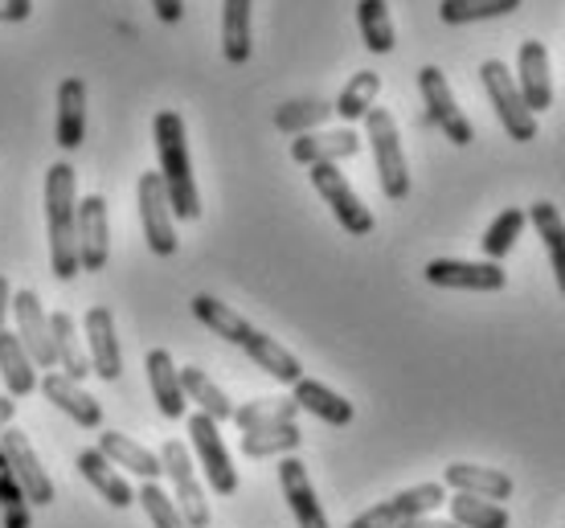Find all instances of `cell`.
<instances>
[{"label":"cell","instance_id":"8","mask_svg":"<svg viewBox=\"0 0 565 528\" xmlns=\"http://www.w3.org/2000/svg\"><path fill=\"white\" fill-rule=\"evenodd\" d=\"M189 439H193V451H198V467L205 472V484H210L217 496H234V492H238V472H234V463H230L226 439H222L217 422L205 414H193L189 418Z\"/></svg>","mask_w":565,"mask_h":528},{"label":"cell","instance_id":"13","mask_svg":"<svg viewBox=\"0 0 565 528\" xmlns=\"http://www.w3.org/2000/svg\"><path fill=\"white\" fill-rule=\"evenodd\" d=\"M13 315H17V341L25 344L29 360L38 369H54L57 357H54V336H50V315H45L33 287L13 295Z\"/></svg>","mask_w":565,"mask_h":528},{"label":"cell","instance_id":"4","mask_svg":"<svg viewBox=\"0 0 565 528\" xmlns=\"http://www.w3.org/2000/svg\"><path fill=\"white\" fill-rule=\"evenodd\" d=\"M480 78H483L488 99H492V107H495V119L504 123V131H509L512 140L516 143L537 140V115L524 107L521 90H516V78L509 74V66L495 62V57H488V62L480 66Z\"/></svg>","mask_w":565,"mask_h":528},{"label":"cell","instance_id":"6","mask_svg":"<svg viewBox=\"0 0 565 528\" xmlns=\"http://www.w3.org/2000/svg\"><path fill=\"white\" fill-rule=\"evenodd\" d=\"M311 185H316V193L328 201V209H332V217L340 222L344 234H353V238L373 234V214H369V205L356 197V188L349 185V176H344L337 164H311Z\"/></svg>","mask_w":565,"mask_h":528},{"label":"cell","instance_id":"16","mask_svg":"<svg viewBox=\"0 0 565 528\" xmlns=\"http://www.w3.org/2000/svg\"><path fill=\"white\" fill-rule=\"evenodd\" d=\"M516 90H521L524 107L533 115L550 111L553 107V78H550V50L541 42H521L516 54Z\"/></svg>","mask_w":565,"mask_h":528},{"label":"cell","instance_id":"15","mask_svg":"<svg viewBox=\"0 0 565 528\" xmlns=\"http://www.w3.org/2000/svg\"><path fill=\"white\" fill-rule=\"evenodd\" d=\"M86 328V357H90V373L99 381H119L124 373V348L115 341V320L107 308H90L83 320Z\"/></svg>","mask_w":565,"mask_h":528},{"label":"cell","instance_id":"19","mask_svg":"<svg viewBox=\"0 0 565 528\" xmlns=\"http://www.w3.org/2000/svg\"><path fill=\"white\" fill-rule=\"evenodd\" d=\"M361 152V136L353 128L340 131H308V136H296L291 143V160L296 164H340Z\"/></svg>","mask_w":565,"mask_h":528},{"label":"cell","instance_id":"31","mask_svg":"<svg viewBox=\"0 0 565 528\" xmlns=\"http://www.w3.org/2000/svg\"><path fill=\"white\" fill-rule=\"evenodd\" d=\"M193 315H198L201 324L213 332V336H222V341H230V344H246L250 341V332H255V324L250 320H242L230 303H222V300H213V295H193Z\"/></svg>","mask_w":565,"mask_h":528},{"label":"cell","instance_id":"21","mask_svg":"<svg viewBox=\"0 0 565 528\" xmlns=\"http://www.w3.org/2000/svg\"><path fill=\"white\" fill-rule=\"evenodd\" d=\"M83 136H86V83L83 78H62V86H57L54 143L62 152H74V148H83Z\"/></svg>","mask_w":565,"mask_h":528},{"label":"cell","instance_id":"35","mask_svg":"<svg viewBox=\"0 0 565 528\" xmlns=\"http://www.w3.org/2000/svg\"><path fill=\"white\" fill-rule=\"evenodd\" d=\"M299 443H303V434H299L296 422H282V427L246 430V434H242V455H246V459L296 455Z\"/></svg>","mask_w":565,"mask_h":528},{"label":"cell","instance_id":"14","mask_svg":"<svg viewBox=\"0 0 565 528\" xmlns=\"http://www.w3.org/2000/svg\"><path fill=\"white\" fill-rule=\"evenodd\" d=\"M426 283L447 287V291H500L509 274L500 262H459V258H430L426 262Z\"/></svg>","mask_w":565,"mask_h":528},{"label":"cell","instance_id":"37","mask_svg":"<svg viewBox=\"0 0 565 528\" xmlns=\"http://www.w3.org/2000/svg\"><path fill=\"white\" fill-rule=\"evenodd\" d=\"M451 520L459 528H509V513H504V504H492V500H480V496H459L455 492L451 500Z\"/></svg>","mask_w":565,"mask_h":528},{"label":"cell","instance_id":"27","mask_svg":"<svg viewBox=\"0 0 565 528\" xmlns=\"http://www.w3.org/2000/svg\"><path fill=\"white\" fill-rule=\"evenodd\" d=\"M50 336H54V357L57 365L66 369L71 381L83 386L86 377H90V357H86L83 341H78V328H74L71 312H54L50 315Z\"/></svg>","mask_w":565,"mask_h":528},{"label":"cell","instance_id":"42","mask_svg":"<svg viewBox=\"0 0 565 528\" xmlns=\"http://www.w3.org/2000/svg\"><path fill=\"white\" fill-rule=\"evenodd\" d=\"M136 504H140L143 513H148L152 528H189V525H184L181 508H177V500H172V496L160 484H143L140 492H136Z\"/></svg>","mask_w":565,"mask_h":528},{"label":"cell","instance_id":"24","mask_svg":"<svg viewBox=\"0 0 565 528\" xmlns=\"http://www.w3.org/2000/svg\"><path fill=\"white\" fill-rule=\"evenodd\" d=\"M78 472H83L86 484L95 487V492H99L111 508H131V504H136V492H131V484L115 472L107 459H103L99 446H86V451H78Z\"/></svg>","mask_w":565,"mask_h":528},{"label":"cell","instance_id":"17","mask_svg":"<svg viewBox=\"0 0 565 528\" xmlns=\"http://www.w3.org/2000/svg\"><path fill=\"white\" fill-rule=\"evenodd\" d=\"M279 484H282L287 504H291V513H296L299 528H328V516H324V508H320V500H316V487H311V479H308V467H303L296 455H282Z\"/></svg>","mask_w":565,"mask_h":528},{"label":"cell","instance_id":"40","mask_svg":"<svg viewBox=\"0 0 565 528\" xmlns=\"http://www.w3.org/2000/svg\"><path fill=\"white\" fill-rule=\"evenodd\" d=\"M524 222H529L524 209H504V214L495 217L492 226H488V234H483V255H488V262H500V258L509 255L512 246H516V238H521Z\"/></svg>","mask_w":565,"mask_h":528},{"label":"cell","instance_id":"41","mask_svg":"<svg viewBox=\"0 0 565 528\" xmlns=\"http://www.w3.org/2000/svg\"><path fill=\"white\" fill-rule=\"evenodd\" d=\"M0 520H4V528H29V500L4 451H0Z\"/></svg>","mask_w":565,"mask_h":528},{"label":"cell","instance_id":"33","mask_svg":"<svg viewBox=\"0 0 565 528\" xmlns=\"http://www.w3.org/2000/svg\"><path fill=\"white\" fill-rule=\"evenodd\" d=\"M382 95V74L377 71H361L349 78V86L340 90V99L332 103V115H340L344 123H356V119H365L373 111V103Z\"/></svg>","mask_w":565,"mask_h":528},{"label":"cell","instance_id":"45","mask_svg":"<svg viewBox=\"0 0 565 528\" xmlns=\"http://www.w3.org/2000/svg\"><path fill=\"white\" fill-rule=\"evenodd\" d=\"M397 528H459L455 520H435V516H411V520H402Z\"/></svg>","mask_w":565,"mask_h":528},{"label":"cell","instance_id":"10","mask_svg":"<svg viewBox=\"0 0 565 528\" xmlns=\"http://www.w3.org/2000/svg\"><path fill=\"white\" fill-rule=\"evenodd\" d=\"M438 504H447V487L418 484V487H406V492L390 496V500L373 504V508L356 516L349 528H397L402 520H411V516H430Z\"/></svg>","mask_w":565,"mask_h":528},{"label":"cell","instance_id":"23","mask_svg":"<svg viewBox=\"0 0 565 528\" xmlns=\"http://www.w3.org/2000/svg\"><path fill=\"white\" fill-rule=\"evenodd\" d=\"M99 451L107 463H115V467H128L131 475H140L143 484H156L160 475H164V467H160V455H152L148 446L131 443L124 430H103L99 434Z\"/></svg>","mask_w":565,"mask_h":528},{"label":"cell","instance_id":"36","mask_svg":"<svg viewBox=\"0 0 565 528\" xmlns=\"http://www.w3.org/2000/svg\"><path fill=\"white\" fill-rule=\"evenodd\" d=\"M356 21H361V37L373 54H390L397 45V33H394V17L385 9V0H361L356 4Z\"/></svg>","mask_w":565,"mask_h":528},{"label":"cell","instance_id":"2","mask_svg":"<svg viewBox=\"0 0 565 528\" xmlns=\"http://www.w3.org/2000/svg\"><path fill=\"white\" fill-rule=\"evenodd\" d=\"M45 226H50V267L57 279L71 283L78 274V193H74L71 160H57L45 172Z\"/></svg>","mask_w":565,"mask_h":528},{"label":"cell","instance_id":"30","mask_svg":"<svg viewBox=\"0 0 565 528\" xmlns=\"http://www.w3.org/2000/svg\"><path fill=\"white\" fill-rule=\"evenodd\" d=\"M529 222L537 226V238L545 246V255H550V267H553V279L562 287L565 295V222L557 214V205L553 201H537L533 209H529Z\"/></svg>","mask_w":565,"mask_h":528},{"label":"cell","instance_id":"46","mask_svg":"<svg viewBox=\"0 0 565 528\" xmlns=\"http://www.w3.org/2000/svg\"><path fill=\"white\" fill-rule=\"evenodd\" d=\"M9 312H13V287H9V279H4V274H0V328H4Z\"/></svg>","mask_w":565,"mask_h":528},{"label":"cell","instance_id":"34","mask_svg":"<svg viewBox=\"0 0 565 528\" xmlns=\"http://www.w3.org/2000/svg\"><path fill=\"white\" fill-rule=\"evenodd\" d=\"M299 406L291 398H255L246 406H234V427L246 434V430H263V427H282V422H296Z\"/></svg>","mask_w":565,"mask_h":528},{"label":"cell","instance_id":"43","mask_svg":"<svg viewBox=\"0 0 565 528\" xmlns=\"http://www.w3.org/2000/svg\"><path fill=\"white\" fill-rule=\"evenodd\" d=\"M29 13H33V0H0V21H9V25L29 21Z\"/></svg>","mask_w":565,"mask_h":528},{"label":"cell","instance_id":"1","mask_svg":"<svg viewBox=\"0 0 565 528\" xmlns=\"http://www.w3.org/2000/svg\"><path fill=\"white\" fill-rule=\"evenodd\" d=\"M156 157H160V181L169 193L172 217L181 222H198L201 217V193L198 176H193V160H189V136H184V119L177 111H160L152 119Z\"/></svg>","mask_w":565,"mask_h":528},{"label":"cell","instance_id":"28","mask_svg":"<svg viewBox=\"0 0 565 528\" xmlns=\"http://www.w3.org/2000/svg\"><path fill=\"white\" fill-rule=\"evenodd\" d=\"M0 377H4L9 398H29V394L38 389V369H33V360H29L25 344L4 328H0Z\"/></svg>","mask_w":565,"mask_h":528},{"label":"cell","instance_id":"12","mask_svg":"<svg viewBox=\"0 0 565 528\" xmlns=\"http://www.w3.org/2000/svg\"><path fill=\"white\" fill-rule=\"evenodd\" d=\"M111 258V217L99 193L78 201V271L99 274Z\"/></svg>","mask_w":565,"mask_h":528},{"label":"cell","instance_id":"39","mask_svg":"<svg viewBox=\"0 0 565 528\" xmlns=\"http://www.w3.org/2000/svg\"><path fill=\"white\" fill-rule=\"evenodd\" d=\"M328 115H332V103L296 99V103H282L279 111H275V128L287 131V136H308V131H316L320 123H328Z\"/></svg>","mask_w":565,"mask_h":528},{"label":"cell","instance_id":"20","mask_svg":"<svg viewBox=\"0 0 565 528\" xmlns=\"http://www.w3.org/2000/svg\"><path fill=\"white\" fill-rule=\"evenodd\" d=\"M148 386H152V398H156V410L164 418H184L189 410V401H184V386H181V369L172 365V353L169 348H152L148 353Z\"/></svg>","mask_w":565,"mask_h":528},{"label":"cell","instance_id":"29","mask_svg":"<svg viewBox=\"0 0 565 528\" xmlns=\"http://www.w3.org/2000/svg\"><path fill=\"white\" fill-rule=\"evenodd\" d=\"M250 9L255 0H222V54L230 66L250 62Z\"/></svg>","mask_w":565,"mask_h":528},{"label":"cell","instance_id":"18","mask_svg":"<svg viewBox=\"0 0 565 528\" xmlns=\"http://www.w3.org/2000/svg\"><path fill=\"white\" fill-rule=\"evenodd\" d=\"M38 389H42L45 398L54 401L62 414H71L83 430H99L103 427V406L90 398V394H86L78 381H71L66 373H45L42 381H38Z\"/></svg>","mask_w":565,"mask_h":528},{"label":"cell","instance_id":"5","mask_svg":"<svg viewBox=\"0 0 565 528\" xmlns=\"http://www.w3.org/2000/svg\"><path fill=\"white\" fill-rule=\"evenodd\" d=\"M160 467L172 484V500L181 508L184 525L189 528H210V500H205V487L198 484V472H193V455L189 446L169 439L160 446Z\"/></svg>","mask_w":565,"mask_h":528},{"label":"cell","instance_id":"11","mask_svg":"<svg viewBox=\"0 0 565 528\" xmlns=\"http://www.w3.org/2000/svg\"><path fill=\"white\" fill-rule=\"evenodd\" d=\"M0 451H4L9 467H13V475H17V484H21V492H25V500L33 504V508L54 504V479L45 475L42 459H38L33 443H29L21 430H13V427L0 430Z\"/></svg>","mask_w":565,"mask_h":528},{"label":"cell","instance_id":"44","mask_svg":"<svg viewBox=\"0 0 565 528\" xmlns=\"http://www.w3.org/2000/svg\"><path fill=\"white\" fill-rule=\"evenodd\" d=\"M152 9L164 25H177V21L184 17V0H152Z\"/></svg>","mask_w":565,"mask_h":528},{"label":"cell","instance_id":"38","mask_svg":"<svg viewBox=\"0 0 565 528\" xmlns=\"http://www.w3.org/2000/svg\"><path fill=\"white\" fill-rule=\"evenodd\" d=\"M521 9V0H443L438 17L443 25H471V21H492Z\"/></svg>","mask_w":565,"mask_h":528},{"label":"cell","instance_id":"22","mask_svg":"<svg viewBox=\"0 0 565 528\" xmlns=\"http://www.w3.org/2000/svg\"><path fill=\"white\" fill-rule=\"evenodd\" d=\"M443 487H451L459 496H480V500H509L512 479L495 467H476V463H451L443 472Z\"/></svg>","mask_w":565,"mask_h":528},{"label":"cell","instance_id":"26","mask_svg":"<svg viewBox=\"0 0 565 528\" xmlns=\"http://www.w3.org/2000/svg\"><path fill=\"white\" fill-rule=\"evenodd\" d=\"M242 353L255 360L258 369L263 373H270L275 381H282V386H296L299 377H303V365H299V357L296 353H287L275 336H267V332H250V341L242 344Z\"/></svg>","mask_w":565,"mask_h":528},{"label":"cell","instance_id":"47","mask_svg":"<svg viewBox=\"0 0 565 528\" xmlns=\"http://www.w3.org/2000/svg\"><path fill=\"white\" fill-rule=\"evenodd\" d=\"M13 414H17V398H9V394H0V430L13 427Z\"/></svg>","mask_w":565,"mask_h":528},{"label":"cell","instance_id":"3","mask_svg":"<svg viewBox=\"0 0 565 528\" xmlns=\"http://www.w3.org/2000/svg\"><path fill=\"white\" fill-rule=\"evenodd\" d=\"M369 148H373V164H377V181L390 201H406L411 193V169H406V152H402V136H397L394 115L385 107H373L365 115Z\"/></svg>","mask_w":565,"mask_h":528},{"label":"cell","instance_id":"32","mask_svg":"<svg viewBox=\"0 0 565 528\" xmlns=\"http://www.w3.org/2000/svg\"><path fill=\"white\" fill-rule=\"evenodd\" d=\"M181 386H184V401H198V414L213 418L217 427L234 418V401H230L226 394H222V389L213 386V381L198 369V365L181 369Z\"/></svg>","mask_w":565,"mask_h":528},{"label":"cell","instance_id":"7","mask_svg":"<svg viewBox=\"0 0 565 528\" xmlns=\"http://www.w3.org/2000/svg\"><path fill=\"white\" fill-rule=\"evenodd\" d=\"M418 90H423V103H426V119H430L455 148H467V143L476 140L471 119L459 111V103H455V95H451V83H447V74L438 71V66H423V71H418Z\"/></svg>","mask_w":565,"mask_h":528},{"label":"cell","instance_id":"25","mask_svg":"<svg viewBox=\"0 0 565 528\" xmlns=\"http://www.w3.org/2000/svg\"><path fill=\"white\" fill-rule=\"evenodd\" d=\"M296 406L299 410H308V414H316L320 422H328V427H349L353 422V401L340 398L337 389H328L324 381H311V377H299L296 386Z\"/></svg>","mask_w":565,"mask_h":528},{"label":"cell","instance_id":"9","mask_svg":"<svg viewBox=\"0 0 565 528\" xmlns=\"http://www.w3.org/2000/svg\"><path fill=\"white\" fill-rule=\"evenodd\" d=\"M136 197H140V226L148 238V250L160 258L177 255V229H172V205L164 193L160 172H143L136 181Z\"/></svg>","mask_w":565,"mask_h":528}]
</instances>
